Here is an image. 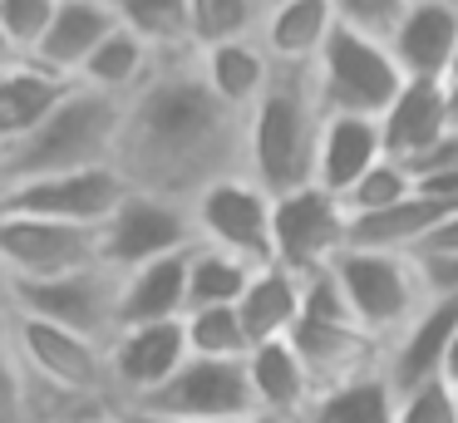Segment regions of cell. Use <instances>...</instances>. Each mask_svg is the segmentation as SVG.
<instances>
[{
    "mask_svg": "<svg viewBox=\"0 0 458 423\" xmlns=\"http://www.w3.org/2000/svg\"><path fill=\"white\" fill-rule=\"evenodd\" d=\"M114 167L133 192L182 207L222 177L247 173V114L212 94L198 49L163 55L148 84L129 98Z\"/></svg>",
    "mask_w": 458,
    "mask_h": 423,
    "instance_id": "1",
    "label": "cell"
},
{
    "mask_svg": "<svg viewBox=\"0 0 458 423\" xmlns=\"http://www.w3.org/2000/svg\"><path fill=\"white\" fill-rule=\"evenodd\" d=\"M123 108H129V98H114L104 89L74 84L40 128H30L21 143L0 148V192L5 187H21V182H35V177L114 163L119 133H123Z\"/></svg>",
    "mask_w": 458,
    "mask_h": 423,
    "instance_id": "2",
    "label": "cell"
},
{
    "mask_svg": "<svg viewBox=\"0 0 458 423\" xmlns=\"http://www.w3.org/2000/svg\"><path fill=\"white\" fill-rule=\"evenodd\" d=\"M326 133V108L310 69H276L271 89L247 114V173L271 197L316 182V153Z\"/></svg>",
    "mask_w": 458,
    "mask_h": 423,
    "instance_id": "3",
    "label": "cell"
},
{
    "mask_svg": "<svg viewBox=\"0 0 458 423\" xmlns=\"http://www.w3.org/2000/svg\"><path fill=\"white\" fill-rule=\"evenodd\" d=\"M5 334L21 350V360L40 393H55L70 409H114L109 344L89 340V334H74L64 325L21 315V310H5Z\"/></svg>",
    "mask_w": 458,
    "mask_h": 423,
    "instance_id": "4",
    "label": "cell"
},
{
    "mask_svg": "<svg viewBox=\"0 0 458 423\" xmlns=\"http://www.w3.org/2000/svg\"><path fill=\"white\" fill-rule=\"evenodd\" d=\"M291 344L310 364L316 389L360 379L369 369H385V340H375L355 320L345 291H340V281L330 271L306 275V310H301L296 330H291Z\"/></svg>",
    "mask_w": 458,
    "mask_h": 423,
    "instance_id": "5",
    "label": "cell"
},
{
    "mask_svg": "<svg viewBox=\"0 0 458 423\" xmlns=\"http://www.w3.org/2000/svg\"><path fill=\"white\" fill-rule=\"evenodd\" d=\"M310 74H316V94H320L326 118L330 114L385 118V108L404 89V69H399L394 49L385 39L355 35L345 25H335V35H330V45L310 64Z\"/></svg>",
    "mask_w": 458,
    "mask_h": 423,
    "instance_id": "6",
    "label": "cell"
},
{
    "mask_svg": "<svg viewBox=\"0 0 458 423\" xmlns=\"http://www.w3.org/2000/svg\"><path fill=\"white\" fill-rule=\"evenodd\" d=\"M330 275L340 281L355 320L385 344L428 305L424 281H419V266H414V256H404V251L345 246V251L335 256V266H330Z\"/></svg>",
    "mask_w": 458,
    "mask_h": 423,
    "instance_id": "7",
    "label": "cell"
},
{
    "mask_svg": "<svg viewBox=\"0 0 458 423\" xmlns=\"http://www.w3.org/2000/svg\"><path fill=\"white\" fill-rule=\"evenodd\" d=\"M99 226L50 222V216H25L0 207V285H40L60 275L99 266Z\"/></svg>",
    "mask_w": 458,
    "mask_h": 423,
    "instance_id": "8",
    "label": "cell"
},
{
    "mask_svg": "<svg viewBox=\"0 0 458 423\" xmlns=\"http://www.w3.org/2000/svg\"><path fill=\"white\" fill-rule=\"evenodd\" d=\"M133 419H158V423H202V419H251L257 399H251L247 360H202L192 354L168 384L153 393L123 403Z\"/></svg>",
    "mask_w": 458,
    "mask_h": 423,
    "instance_id": "9",
    "label": "cell"
},
{
    "mask_svg": "<svg viewBox=\"0 0 458 423\" xmlns=\"http://www.w3.org/2000/svg\"><path fill=\"white\" fill-rule=\"evenodd\" d=\"M271 216H276V197L257 182L251 173H232L212 182L208 192L192 202V226H198L202 246L232 251L251 266H271Z\"/></svg>",
    "mask_w": 458,
    "mask_h": 423,
    "instance_id": "10",
    "label": "cell"
},
{
    "mask_svg": "<svg viewBox=\"0 0 458 423\" xmlns=\"http://www.w3.org/2000/svg\"><path fill=\"white\" fill-rule=\"evenodd\" d=\"M345 246H350V212L335 192L310 182L276 197V216H271L276 266H286L296 275H320L335 266V256Z\"/></svg>",
    "mask_w": 458,
    "mask_h": 423,
    "instance_id": "11",
    "label": "cell"
},
{
    "mask_svg": "<svg viewBox=\"0 0 458 423\" xmlns=\"http://www.w3.org/2000/svg\"><path fill=\"white\" fill-rule=\"evenodd\" d=\"M119 281L123 275L114 266H89V271L60 275V281H40V285H15L5 291V305L35 320L64 325L74 334L109 344L119 334Z\"/></svg>",
    "mask_w": 458,
    "mask_h": 423,
    "instance_id": "12",
    "label": "cell"
},
{
    "mask_svg": "<svg viewBox=\"0 0 458 423\" xmlns=\"http://www.w3.org/2000/svg\"><path fill=\"white\" fill-rule=\"evenodd\" d=\"M198 246V226H192V207L168 202V197H148V192H129L119 202V212L99 226V251L104 266L114 271H139L148 261L178 256Z\"/></svg>",
    "mask_w": 458,
    "mask_h": 423,
    "instance_id": "13",
    "label": "cell"
},
{
    "mask_svg": "<svg viewBox=\"0 0 458 423\" xmlns=\"http://www.w3.org/2000/svg\"><path fill=\"white\" fill-rule=\"evenodd\" d=\"M129 192L133 187L123 182L119 167L104 163V167H80V173H55V177H35V182L5 187L0 207L5 212H25V216H50V222L104 226Z\"/></svg>",
    "mask_w": 458,
    "mask_h": 423,
    "instance_id": "14",
    "label": "cell"
},
{
    "mask_svg": "<svg viewBox=\"0 0 458 423\" xmlns=\"http://www.w3.org/2000/svg\"><path fill=\"white\" fill-rule=\"evenodd\" d=\"M192 360L188 325L182 320H148V325H123L109 340V374H114V409L153 393L168 384L182 364Z\"/></svg>",
    "mask_w": 458,
    "mask_h": 423,
    "instance_id": "15",
    "label": "cell"
},
{
    "mask_svg": "<svg viewBox=\"0 0 458 423\" xmlns=\"http://www.w3.org/2000/svg\"><path fill=\"white\" fill-rule=\"evenodd\" d=\"M458 334V295L428 300L394 340L385 344V374L394 379V389H414L424 379H438L444 369V350Z\"/></svg>",
    "mask_w": 458,
    "mask_h": 423,
    "instance_id": "16",
    "label": "cell"
},
{
    "mask_svg": "<svg viewBox=\"0 0 458 423\" xmlns=\"http://www.w3.org/2000/svg\"><path fill=\"white\" fill-rule=\"evenodd\" d=\"M119 30V15H114V0H60L50 20V35L35 49V64H45L50 74L74 79L80 84L84 64L94 59V49Z\"/></svg>",
    "mask_w": 458,
    "mask_h": 423,
    "instance_id": "17",
    "label": "cell"
},
{
    "mask_svg": "<svg viewBox=\"0 0 458 423\" xmlns=\"http://www.w3.org/2000/svg\"><path fill=\"white\" fill-rule=\"evenodd\" d=\"M389 49H394L404 79H448L458 59V10L444 0H414Z\"/></svg>",
    "mask_w": 458,
    "mask_h": 423,
    "instance_id": "18",
    "label": "cell"
},
{
    "mask_svg": "<svg viewBox=\"0 0 458 423\" xmlns=\"http://www.w3.org/2000/svg\"><path fill=\"white\" fill-rule=\"evenodd\" d=\"M198 64L202 79L212 84V94L222 104H232L237 114H251L257 98L271 89L276 79V59L261 45V35H242V39H212V45H198Z\"/></svg>",
    "mask_w": 458,
    "mask_h": 423,
    "instance_id": "19",
    "label": "cell"
},
{
    "mask_svg": "<svg viewBox=\"0 0 458 423\" xmlns=\"http://www.w3.org/2000/svg\"><path fill=\"white\" fill-rule=\"evenodd\" d=\"M389 157L385 148V128L379 118H355V114H330L326 133H320V153H316V187L345 197L369 167H379Z\"/></svg>",
    "mask_w": 458,
    "mask_h": 423,
    "instance_id": "20",
    "label": "cell"
},
{
    "mask_svg": "<svg viewBox=\"0 0 458 423\" xmlns=\"http://www.w3.org/2000/svg\"><path fill=\"white\" fill-rule=\"evenodd\" d=\"M379 128H385L389 157H399V163L434 148L454 128V118H448V79H404V89L385 108Z\"/></svg>",
    "mask_w": 458,
    "mask_h": 423,
    "instance_id": "21",
    "label": "cell"
},
{
    "mask_svg": "<svg viewBox=\"0 0 458 423\" xmlns=\"http://www.w3.org/2000/svg\"><path fill=\"white\" fill-rule=\"evenodd\" d=\"M247 379H251L257 413H291V419H306V409L316 403V393H320L310 364L301 360V350L291 340L251 344Z\"/></svg>",
    "mask_w": 458,
    "mask_h": 423,
    "instance_id": "22",
    "label": "cell"
},
{
    "mask_svg": "<svg viewBox=\"0 0 458 423\" xmlns=\"http://www.w3.org/2000/svg\"><path fill=\"white\" fill-rule=\"evenodd\" d=\"M188 261L192 251L163 256L139 271H123L119 281V330L148 320H182L188 315Z\"/></svg>",
    "mask_w": 458,
    "mask_h": 423,
    "instance_id": "23",
    "label": "cell"
},
{
    "mask_svg": "<svg viewBox=\"0 0 458 423\" xmlns=\"http://www.w3.org/2000/svg\"><path fill=\"white\" fill-rule=\"evenodd\" d=\"M335 5L330 0H281L267 10L261 25V45L271 49V59L286 69H310L320 59V49L335 35Z\"/></svg>",
    "mask_w": 458,
    "mask_h": 423,
    "instance_id": "24",
    "label": "cell"
},
{
    "mask_svg": "<svg viewBox=\"0 0 458 423\" xmlns=\"http://www.w3.org/2000/svg\"><path fill=\"white\" fill-rule=\"evenodd\" d=\"M242 325H247L251 344H267V340H291L301 310H306V275L286 271V266H261L251 275L247 295L237 300Z\"/></svg>",
    "mask_w": 458,
    "mask_h": 423,
    "instance_id": "25",
    "label": "cell"
},
{
    "mask_svg": "<svg viewBox=\"0 0 458 423\" xmlns=\"http://www.w3.org/2000/svg\"><path fill=\"white\" fill-rule=\"evenodd\" d=\"M454 216V207L434 202V197L414 192L399 207H385V212L369 216H350V246H365V251H404L414 256L438 226Z\"/></svg>",
    "mask_w": 458,
    "mask_h": 423,
    "instance_id": "26",
    "label": "cell"
},
{
    "mask_svg": "<svg viewBox=\"0 0 458 423\" xmlns=\"http://www.w3.org/2000/svg\"><path fill=\"white\" fill-rule=\"evenodd\" d=\"M70 89H74V79L50 74V69L35 64V59L5 69V74H0V148L21 143L30 128H40Z\"/></svg>",
    "mask_w": 458,
    "mask_h": 423,
    "instance_id": "27",
    "label": "cell"
},
{
    "mask_svg": "<svg viewBox=\"0 0 458 423\" xmlns=\"http://www.w3.org/2000/svg\"><path fill=\"white\" fill-rule=\"evenodd\" d=\"M306 423H399V389L385 369L330 384L306 409Z\"/></svg>",
    "mask_w": 458,
    "mask_h": 423,
    "instance_id": "28",
    "label": "cell"
},
{
    "mask_svg": "<svg viewBox=\"0 0 458 423\" xmlns=\"http://www.w3.org/2000/svg\"><path fill=\"white\" fill-rule=\"evenodd\" d=\"M158 49L153 45H143L133 30H114L109 39H104L99 49H94V59L84 64V74H80V84H89V89H104V94H114V98H133L143 84H148V74L158 69Z\"/></svg>",
    "mask_w": 458,
    "mask_h": 423,
    "instance_id": "29",
    "label": "cell"
},
{
    "mask_svg": "<svg viewBox=\"0 0 458 423\" xmlns=\"http://www.w3.org/2000/svg\"><path fill=\"white\" fill-rule=\"evenodd\" d=\"M114 15L158 55L198 49V0H114Z\"/></svg>",
    "mask_w": 458,
    "mask_h": 423,
    "instance_id": "30",
    "label": "cell"
},
{
    "mask_svg": "<svg viewBox=\"0 0 458 423\" xmlns=\"http://www.w3.org/2000/svg\"><path fill=\"white\" fill-rule=\"evenodd\" d=\"M257 271L261 266L198 241L192 246V261H188V310H202V305H237Z\"/></svg>",
    "mask_w": 458,
    "mask_h": 423,
    "instance_id": "31",
    "label": "cell"
},
{
    "mask_svg": "<svg viewBox=\"0 0 458 423\" xmlns=\"http://www.w3.org/2000/svg\"><path fill=\"white\" fill-rule=\"evenodd\" d=\"M182 325H188L192 354H202V360H247L251 354V334L237 305H202V310L182 315Z\"/></svg>",
    "mask_w": 458,
    "mask_h": 423,
    "instance_id": "32",
    "label": "cell"
},
{
    "mask_svg": "<svg viewBox=\"0 0 458 423\" xmlns=\"http://www.w3.org/2000/svg\"><path fill=\"white\" fill-rule=\"evenodd\" d=\"M414 192H419L414 173H409L399 157H385V163L369 167V173L360 177L340 202H345L350 216H369V212H385V207H399L404 197H414Z\"/></svg>",
    "mask_w": 458,
    "mask_h": 423,
    "instance_id": "33",
    "label": "cell"
},
{
    "mask_svg": "<svg viewBox=\"0 0 458 423\" xmlns=\"http://www.w3.org/2000/svg\"><path fill=\"white\" fill-rule=\"evenodd\" d=\"M271 0H198V45L261 35Z\"/></svg>",
    "mask_w": 458,
    "mask_h": 423,
    "instance_id": "34",
    "label": "cell"
},
{
    "mask_svg": "<svg viewBox=\"0 0 458 423\" xmlns=\"http://www.w3.org/2000/svg\"><path fill=\"white\" fill-rule=\"evenodd\" d=\"M35 379L25 369L21 350L11 344L5 325H0V423H30L35 419Z\"/></svg>",
    "mask_w": 458,
    "mask_h": 423,
    "instance_id": "35",
    "label": "cell"
},
{
    "mask_svg": "<svg viewBox=\"0 0 458 423\" xmlns=\"http://www.w3.org/2000/svg\"><path fill=\"white\" fill-rule=\"evenodd\" d=\"M55 10H60V0H0V30L15 39L25 59H35V49L50 35Z\"/></svg>",
    "mask_w": 458,
    "mask_h": 423,
    "instance_id": "36",
    "label": "cell"
},
{
    "mask_svg": "<svg viewBox=\"0 0 458 423\" xmlns=\"http://www.w3.org/2000/svg\"><path fill=\"white\" fill-rule=\"evenodd\" d=\"M335 5V20L345 30H355V35H369V39H394L399 20L409 15V5L414 0H330Z\"/></svg>",
    "mask_w": 458,
    "mask_h": 423,
    "instance_id": "37",
    "label": "cell"
},
{
    "mask_svg": "<svg viewBox=\"0 0 458 423\" xmlns=\"http://www.w3.org/2000/svg\"><path fill=\"white\" fill-rule=\"evenodd\" d=\"M399 423H458V389H448L444 379L399 389Z\"/></svg>",
    "mask_w": 458,
    "mask_h": 423,
    "instance_id": "38",
    "label": "cell"
},
{
    "mask_svg": "<svg viewBox=\"0 0 458 423\" xmlns=\"http://www.w3.org/2000/svg\"><path fill=\"white\" fill-rule=\"evenodd\" d=\"M419 281H424L428 300H444V295H458V251H414Z\"/></svg>",
    "mask_w": 458,
    "mask_h": 423,
    "instance_id": "39",
    "label": "cell"
},
{
    "mask_svg": "<svg viewBox=\"0 0 458 423\" xmlns=\"http://www.w3.org/2000/svg\"><path fill=\"white\" fill-rule=\"evenodd\" d=\"M404 167L414 173V182H424V177H438V173H458V128H448V133L438 138L434 148H424V153L404 157Z\"/></svg>",
    "mask_w": 458,
    "mask_h": 423,
    "instance_id": "40",
    "label": "cell"
},
{
    "mask_svg": "<svg viewBox=\"0 0 458 423\" xmlns=\"http://www.w3.org/2000/svg\"><path fill=\"white\" fill-rule=\"evenodd\" d=\"M419 251H458V212H454V216H448V222H444V226H438V232H434V236H428V241H424V246H419Z\"/></svg>",
    "mask_w": 458,
    "mask_h": 423,
    "instance_id": "41",
    "label": "cell"
},
{
    "mask_svg": "<svg viewBox=\"0 0 458 423\" xmlns=\"http://www.w3.org/2000/svg\"><path fill=\"white\" fill-rule=\"evenodd\" d=\"M438 379H444L448 389H458V334H454V344L444 350V369H438Z\"/></svg>",
    "mask_w": 458,
    "mask_h": 423,
    "instance_id": "42",
    "label": "cell"
},
{
    "mask_svg": "<svg viewBox=\"0 0 458 423\" xmlns=\"http://www.w3.org/2000/svg\"><path fill=\"white\" fill-rule=\"evenodd\" d=\"M15 64H25V55L15 49V39L0 30V74H5V69H15Z\"/></svg>",
    "mask_w": 458,
    "mask_h": 423,
    "instance_id": "43",
    "label": "cell"
},
{
    "mask_svg": "<svg viewBox=\"0 0 458 423\" xmlns=\"http://www.w3.org/2000/svg\"><path fill=\"white\" fill-rule=\"evenodd\" d=\"M80 423H133V419L119 409H104V413H89V419H80Z\"/></svg>",
    "mask_w": 458,
    "mask_h": 423,
    "instance_id": "44",
    "label": "cell"
},
{
    "mask_svg": "<svg viewBox=\"0 0 458 423\" xmlns=\"http://www.w3.org/2000/svg\"><path fill=\"white\" fill-rule=\"evenodd\" d=\"M251 423H306V419H291V413H251Z\"/></svg>",
    "mask_w": 458,
    "mask_h": 423,
    "instance_id": "45",
    "label": "cell"
},
{
    "mask_svg": "<svg viewBox=\"0 0 458 423\" xmlns=\"http://www.w3.org/2000/svg\"><path fill=\"white\" fill-rule=\"evenodd\" d=\"M448 118H454V128H458V74L448 79Z\"/></svg>",
    "mask_w": 458,
    "mask_h": 423,
    "instance_id": "46",
    "label": "cell"
},
{
    "mask_svg": "<svg viewBox=\"0 0 458 423\" xmlns=\"http://www.w3.org/2000/svg\"><path fill=\"white\" fill-rule=\"evenodd\" d=\"M123 413V409H119ZM129 419H133V413H129ZM133 423H158V419H133ZM202 423H251V419H202Z\"/></svg>",
    "mask_w": 458,
    "mask_h": 423,
    "instance_id": "47",
    "label": "cell"
},
{
    "mask_svg": "<svg viewBox=\"0 0 458 423\" xmlns=\"http://www.w3.org/2000/svg\"><path fill=\"white\" fill-rule=\"evenodd\" d=\"M5 310H11V305H5V295H0V325H5Z\"/></svg>",
    "mask_w": 458,
    "mask_h": 423,
    "instance_id": "48",
    "label": "cell"
},
{
    "mask_svg": "<svg viewBox=\"0 0 458 423\" xmlns=\"http://www.w3.org/2000/svg\"><path fill=\"white\" fill-rule=\"evenodd\" d=\"M444 5H454V10H458V0H444Z\"/></svg>",
    "mask_w": 458,
    "mask_h": 423,
    "instance_id": "49",
    "label": "cell"
},
{
    "mask_svg": "<svg viewBox=\"0 0 458 423\" xmlns=\"http://www.w3.org/2000/svg\"><path fill=\"white\" fill-rule=\"evenodd\" d=\"M454 74H458V59H454ZM454 74H448V79H454Z\"/></svg>",
    "mask_w": 458,
    "mask_h": 423,
    "instance_id": "50",
    "label": "cell"
},
{
    "mask_svg": "<svg viewBox=\"0 0 458 423\" xmlns=\"http://www.w3.org/2000/svg\"><path fill=\"white\" fill-rule=\"evenodd\" d=\"M271 5H281V0H271Z\"/></svg>",
    "mask_w": 458,
    "mask_h": 423,
    "instance_id": "51",
    "label": "cell"
},
{
    "mask_svg": "<svg viewBox=\"0 0 458 423\" xmlns=\"http://www.w3.org/2000/svg\"><path fill=\"white\" fill-rule=\"evenodd\" d=\"M0 295H5V285H0Z\"/></svg>",
    "mask_w": 458,
    "mask_h": 423,
    "instance_id": "52",
    "label": "cell"
}]
</instances>
